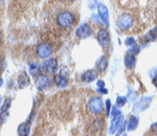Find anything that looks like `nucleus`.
Instances as JSON below:
<instances>
[{
	"mask_svg": "<svg viewBox=\"0 0 157 136\" xmlns=\"http://www.w3.org/2000/svg\"><path fill=\"white\" fill-rule=\"evenodd\" d=\"M49 86H50V80L46 75H40L36 81V87L40 91H43V90L47 89Z\"/></svg>",
	"mask_w": 157,
	"mask_h": 136,
	"instance_id": "obj_10",
	"label": "nucleus"
},
{
	"mask_svg": "<svg viewBox=\"0 0 157 136\" xmlns=\"http://www.w3.org/2000/svg\"><path fill=\"white\" fill-rule=\"evenodd\" d=\"M88 110L92 115L95 116H103L104 115V104L101 96H92L88 102Z\"/></svg>",
	"mask_w": 157,
	"mask_h": 136,
	"instance_id": "obj_3",
	"label": "nucleus"
},
{
	"mask_svg": "<svg viewBox=\"0 0 157 136\" xmlns=\"http://www.w3.org/2000/svg\"><path fill=\"white\" fill-rule=\"evenodd\" d=\"M98 77V70L90 69V70H87V71H85L84 74H83L82 81L85 83H90V82H93L94 80H97Z\"/></svg>",
	"mask_w": 157,
	"mask_h": 136,
	"instance_id": "obj_12",
	"label": "nucleus"
},
{
	"mask_svg": "<svg viewBox=\"0 0 157 136\" xmlns=\"http://www.w3.org/2000/svg\"><path fill=\"white\" fill-rule=\"evenodd\" d=\"M59 3L63 4V6H70L71 3H73L75 0H57Z\"/></svg>",
	"mask_w": 157,
	"mask_h": 136,
	"instance_id": "obj_21",
	"label": "nucleus"
},
{
	"mask_svg": "<svg viewBox=\"0 0 157 136\" xmlns=\"http://www.w3.org/2000/svg\"><path fill=\"white\" fill-rule=\"evenodd\" d=\"M78 22V16L71 9H64L60 11L56 16V25L63 31L72 28Z\"/></svg>",
	"mask_w": 157,
	"mask_h": 136,
	"instance_id": "obj_2",
	"label": "nucleus"
},
{
	"mask_svg": "<svg viewBox=\"0 0 157 136\" xmlns=\"http://www.w3.org/2000/svg\"><path fill=\"white\" fill-rule=\"evenodd\" d=\"M144 39H146L147 42H152V41H155L157 39V26L154 27L153 29H151L148 34L144 37Z\"/></svg>",
	"mask_w": 157,
	"mask_h": 136,
	"instance_id": "obj_17",
	"label": "nucleus"
},
{
	"mask_svg": "<svg viewBox=\"0 0 157 136\" xmlns=\"http://www.w3.org/2000/svg\"><path fill=\"white\" fill-rule=\"evenodd\" d=\"M125 44L127 45V46H132V45L134 44H136L135 43V41H134V39L132 37H130V38H127V40H126V42H125Z\"/></svg>",
	"mask_w": 157,
	"mask_h": 136,
	"instance_id": "obj_20",
	"label": "nucleus"
},
{
	"mask_svg": "<svg viewBox=\"0 0 157 136\" xmlns=\"http://www.w3.org/2000/svg\"><path fill=\"white\" fill-rule=\"evenodd\" d=\"M92 28H91V26L88 23H83L77 29V32H75V35H77L78 39H86V38L92 36Z\"/></svg>",
	"mask_w": 157,
	"mask_h": 136,
	"instance_id": "obj_9",
	"label": "nucleus"
},
{
	"mask_svg": "<svg viewBox=\"0 0 157 136\" xmlns=\"http://www.w3.org/2000/svg\"><path fill=\"white\" fill-rule=\"evenodd\" d=\"M121 120H123V118H121V110L118 109L117 106H116L112 111V120H111V126H110L111 134H114L115 132H117V129H118V127H120Z\"/></svg>",
	"mask_w": 157,
	"mask_h": 136,
	"instance_id": "obj_5",
	"label": "nucleus"
},
{
	"mask_svg": "<svg viewBox=\"0 0 157 136\" xmlns=\"http://www.w3.org/2000/svg\"><path fill=\"white\" fill-rule=\"evenodd\" d=\"M155 21L157 22V9H156V15H155Z\"/></svg>",
	"mask_w": 157,
	"mask_h": 136,
	"instance_id": "obj_25",
	"label": "nucleus"
},
{
	"mask_svg": "<svg viewBox=\"0 0 157 136\" xmlns=\"http://www.w3.org/2000/svg\"><path fill=\"white\" fill-rule=\"evenodd\" d=\"M105 129V120L103 116H98L90 123V134H102Z\"/></svg>",
	"mask_w": 157,
	"mask_h": 136,
	"instance_id": "obj_6",
	"label": "nucleus"
},
{
	"mask_svg": "<svg viewBox=\"0 0 157 136\" xmlns=\"http://www.w3.org/2000/svg\"><path fill=\"white\" fill-rule=\"evenodd\" d=\"M127 103V99L124 96H118L117 100H116V106H117L118 108L121 107H124V105Z\"/></svg>",
	"mask_w": 157,
	"mask_h": 136,
	"instance_id": "obj_18",
	"label": "nucleus"
},
{
	"mask_svg": "<svg viewBox=\"0 0 157 136\" xmlns=\"http://www.w3.org/2000/svg\"><path fill=\"white\" fill-rule=\"evenodd\" d=\"M139 122V118L137 116H134V115H131V117L129 118L128 122V131H134L137 128Z\"/></svg>",
	"mask_w": 157,
	"mask_h": 136,
	"instance_id": "obj_16",
	"label": "nucleus"
},
{
	"mask_svg": "<svg viewBox=\"0 0 157 136\" xmlns=\"http://www.w3.org/2000/svg\"><path fill=\"white\" fill-rule=\"evenodd\" d=\"M116 25L123 34H138L143 31L139 20L132 13H124L116 19Z\"/></svg>",
	"mask_w": 157,
	"mask_h": 136,
	"instance_id": "obj_1",
	"label": "nucleus"
},
{
	"mask_svg": "<svg viewBox=\"0 0 157 136\" xmlns=\"http://www.w3.org/2000/svg\"><path fill=\"white\" fill-rule=\"evenodd\" d=\"M148 134L150 135H157V124H153L151 126L150 131L148 132Z\"/></svg>",
	"mask_w": 157,
	"mask_h": 136,
	"instance_id": "obj_19",
	"label": "nucleus"
},
{
	"mask_svg": "<svg viewBox=\"0 0 157 136\" xmlns=\"http://www.w3.org/2000/svg\"><path fill=\"white\" fill-rule=\"evenodd\" d=\"M110 107H111V102L110 100H107V102H106V115L109 116V114H110Z\"/></svg>",
	"mask_w": 157,
	"mask_h": 136,
	"instance_id": "obj_22",
	"label": "nucleus"
},
{
	"mask_svg": "<svg viewBox=\"0 0 157 136\" xmlns=\"http://www.w3.org/2000/svg\"><path fill=\"white\" fill-rule=\"evenodd\" d=\"M52 52H54V49L49 43H42L37 48V54L41 59H46V58L50 57Z\"/></svg>",
	"mask_w": 157,
	"mask_h": 136,
	"instance_id": "obj_8",
	"label": "nucleus"
},
{
	"mask_svg": "<svg viewBox=\"0 0 157 136\" xmlns=\"http://www.w3.org/2000/svg\"><path fill=\"white\" fill-rule=\"evenodd\" d=\"M98 16H100L101 20L108 26L109 24V17H108V9L107 7L104 6L103 3L98 4Z\"/></svg>",
	"mask_w": 157,
	"mask_h": 136,
	"instance_id": "obj_13",
	"label": "nucleus"
},
{
	"mask_svg": "<svg viewBox=\"0 0 157 136\" xmlns=\"http://www.w3.org/2000/svg\"><path fill=\"white\" fill-rule=\"evenodd\" d=\"M98 88L104 87V82H103V81H100V82H98Z\"/></svg>",
	"mask_w": 157,
	"mask_h": 136,
	"instance_id": "obj_23",
	"label": "nucleus"
},
{
	"mask_svg": "<svg viewBox=\"0 0 157 136\" xmlns=\"http://www.w3.org/2000/svg\"><path fill=\"white\" fill-rule=\"evenodd\" d=\"M153 83H154V85H155V86L157 87V74H156V77L153 79Z\"/></svg>",
	"mask_w": 157,
	"mask_h": 136,
	"instance_id": "obj_24",
	"label": "nucleus"
},
{
	"mask_svg": "<svg viewBox=\"0 0 157 136\" xmlns=\"http://www.w3.org/2000/svg\"><path fill=\"white\" fill-rule=\"evenodd\" d=\"M42 69L45 74H55L57 72L58 69V61L57 59L55 58H49L48 60L44 62L42 66Z\"/></svg>",
	"mask_w": 157,
	"mask_h": 136,
	"instance_id": "obj_7",
	"label": "nucleus"
},
{
	"mask_svg": "<svg viewBox=\"0 0 157 136\" xmlns=\"http://www.w3.org/2000/svg\"><path fill=\"white\" fill-rule=\"evenodd\" d=\"M67 82H68L67 74H64V70H62V71H61L60 74L56 77V83H57L58 86L64 87L67 85Z\"/></svg>",
	"mask_w": 157,
	"mask_h": 136,
	"instance_id": "obj_15",
	"label": "nucleus"
},
{
	"mask_svg": "<svg viewBox=\"0 0 157 136\" xmlns=\"http://www.w3.org/2000/svg\"><path fill=\"white\" fill-rule=\"evenodd\" d=\"M95 68H97L98 74H105L106 70H107V68H108V57L105 56V55L101 57L100 59H98V61H97Z\"/></svg>",
	"mask_w": 157,
	"mask_h": 136,
	"instance_id": "obj_11",
	"label": "nucleus"
},
{
	"mask_svg": "<svg viewBox=\"0 0 157 136\" xmlns=\"http://www.w3.org/2000/svg\"><path fill=\"white\" fill-rule=\"evenodd\" d=\"M97 38H98V44L101 45V47L104 50H107L110 47L111 38H110V34H109V31L106 27H100L98 28Z\"/></svg>",
	"mask_w": 157,
	"mask_h": 136,
	"instance_id": "obj_4",
	"label": "nucleus"
},
{
	"mask_svg": "<svg viewBox=\"0 0 157 136\" xmlns=\"http://www.w3.org/2000/svg\"><path fill=\"white\" fill-rule=\"evenodd\" d=\"M124 63H125V66L127 69H133L136 65V58H135V55H132V54H128L125 56L124 58Z\"/></svg>",
	"mask_w": 157,
	"mask_h": 136,
	"instance_id": "obj_14",
	"label": "nucleus"
}]
</instances>
